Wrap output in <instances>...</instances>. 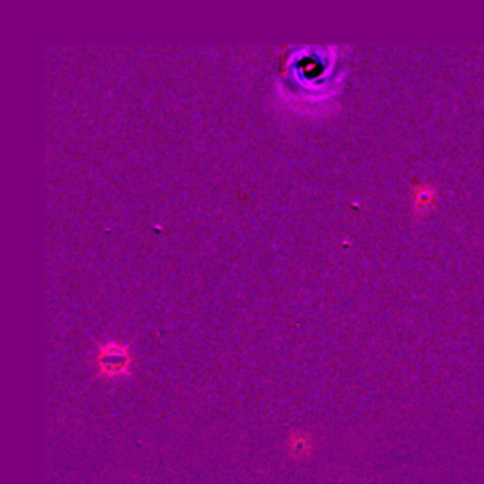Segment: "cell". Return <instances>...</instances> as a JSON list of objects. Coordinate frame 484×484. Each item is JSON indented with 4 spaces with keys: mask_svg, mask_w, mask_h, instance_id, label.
Wrapping results in <instances>:
<instances>
[{
    "mask_svg": "<svg viewBox=\"0 0 484 484\" xmlns=\"http://www.w3.org/2000/svg\"><path fill=\"white\" fill-rule=\"evenodd\" d=\"M433 197H435L433 187L428 186V184H418V186H414V192H412V205H414L416 210H422V208L430 205Z\"/></svg>",
    "mask_w": 484,
    "mask_h": 484,
    "instance_id": "obj_2",
    "label": "cell"
},
{
    "mask_svg": "<svg viewBox=\"0 0 484 484\" xmlns=\"http://www.w3.org/2000/svg\"><path fill=\"white\" fill-rule=\"evenodd\" d=\"M95 365L104 377H121L131 369V350L121 341L100 343L95 350Z\"/></svg>",
    "mask_w": 484,
    "mask_h": 484,
    "instance_id": "obj_1",
    "label": "cell"
},
{
    "mask_svg": "<svg viewBox=\"0 0 484 484\" xmlns=\"http://www.w3.org/2000/svg\"><path fill=\"white\" fill-rule=\"evenodd\" d=\"M290 446H292V451L297 452V454H306V451H309L311 443H309V437H306L305 433H297V435H293L292 437V443H290Z\"/></svg>",
    "mask_w": 484,
    "mask_h": 484,
    "instance_id": "obj_3",
    "label": "cell"
}]
</instances>
